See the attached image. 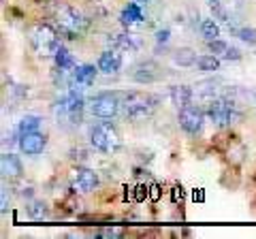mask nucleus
<instances>
[{"mask_svg":"<svg viewBox=\"0 0 256 239\" xmlns=\"http://www.w3.org/2000/svg\"><path fill=\"white\" fill-rule=\"evenodd\" d=\"M30 43L34 47V52L38 56H56L60 50V38L58 32L50 26V24H36L34 28L30 30Z\"/></svg>","mask_w":256,"mask_h":239,"instance_id":"f257e3e1","label":"nucleus"},{"mask_svg":"<svg viewBox=\"0 0 256 239\" xmlns=\"http://www.w3.org/2000/svg\"><path fill=\"white\" fill-rule=\"evenodd\" d=\"M56 22H58L60 32L66 34L68 38H77L79 34H84L86 28H88V20L77 9H73V6H68V4L58 6V11H56Z\"/></svg>","mask_w":256,"mask_h":239,"instance_id":"f03ea898","label":"nucleus"},{"mask_svg":"<svg viewBox=\"0 0 256 239\" xmlns=\"http://www.w3.org/2000/svg\"><path fill=\"white\" fill-rule=\"evenodd\" d=\"M207 118L210 122L216 126H230L242 120V114L237 111L235 102L233 100H226V98H216L207 105Z\"/></svg>","mask_w":256,"mask_h":239,"instance_id":"7ed1b4c3","label":"nucleus"},{"mask_svg":"<svg viewBox=\"0 0 256 239\" xmlns=\"http://www.w3.org/2000/svg\"><path fill=\"white\" fill-rule=\"evenodd\" d=\"M90 143L102 154H114L120 150V134L111 124H96L90 130Z\"/></svg>","mask_w":256,"mask_h":239,"instance_id":"20e7f679","label":"nucleus"},{"mask_svg":"<svg viewBox=\"0 0 256 239\" xmlns=\"http://www.w3.org/2000/svg\"><path fill=\"white\" fill-rule=\"evenodd\" d=\"M154 102L156 98L143 96V94H130V96H126V102H124L126 118L130 122H143V120H148L154 114V107H156Z\"/></svg>","mask_w":256,"mask_h":239,"instance_id":"39448f33","label":"nucleus"},{"mask_svg":"<svg viewBox=\"0 0 256 239\" xmlns=\"http://www.w3.org/2000/svg\"><path fill=\"white\" fill-rule=\"evenodd\" d=\"M90 111L96 118L111 120V118L118 116L120 100H118V96H114V94H109V92L96 94V96H92V100H90Z\"/></svg>","mask_w":256,"mask_h":239,"instance_id":"423d86ee","label":"nucleus"},{"mask_svg":"<svg viewBox=\"0 0 256 239\" xmlns=\"http://www.w3.org/2000/svg\"><path fill=\"white\" fill-rule=\"evenodd\" d=\"M178 122L184 130L188 134H198L203 130V122H205V116L201 109L192 107V105H186L180 109V116H178Z\"/></svg>","mask_w":256,"mask_h":239,"instance_id":"0eeeda50","label":"nucleus"},{"mask_svg":"<svg viewBox=\"0 0 256 239\" xmlns=\"http://www.w3.org/2000/svg\"><path fill=\"white\" fill-rule=\"evenodd\" d=\"M47 146V137L41 134L38 130L34 132H26V134H20V150L26 156H36L41 154Z\"/></svg>","mask_w":256,"mask_h":239,"instance_id":"6e6552de","label":"nucleus"},{"mask_svg":"<svg viewBox=\"0 0 256 239\" xmlns=\"http://www.w3.org/2000/svg\"><path fill=\"white\" fill-rule=\"evenodd\" d=\"M130 77H132V82H137V84H154L160 77V68L156 62H150V60L139 62V64L132 68Z\"/></svg>","mask_w":256,"mask_h":239,"instance_id":"1a4fd4ad","label":"nucleus"},{"mask_svg":"<svg viewBox=\"0 0 256 239\" xmlns=\"http://www.w3.org/2000/svg\"><path fill=\"white\" fill-rule=\"evenodd\" d=\"M73 186L79 192H92L98 186V173L92 169H77L73 178Z\"/></svg>","mask_w":256,"mask_h":239,"instance_id":"9d476101","label":"nucleus"},{"mask_svg":"<svg viewBox=\"0 0 256 239\" xmlns=\"http://www.w3.org/2000/svg\"><path fill=\"white\" fill-rule=\"evenodd\" d=\"M120 68H122V56L114 50H107L100 54L98 58V70L105 75H116L120 73Z\"/></svg>","mask_w":256,"mask_h":239,"instance_id":"9b49d317","label":"nucleus"},{"mask_svg":"<svg viewBox=\"0 0 256 239\" xmlns=\"http://www.w3.org/2000/svg\"><path fill=\"white\" fill-rule=\"evenodd\" d=\"M0 173H2V178H20L22 160L15 154H2V158H0Z\"/></svg>","mask_w":256,"mask_h":239,"instance_id":"f8f14e48","label":"nucleus"},{"mask_svg":"<svg viewBox=\"0 0 256 239\" xmlns=\"http://www.w3.org/2000/svg\"><path fill=\"white\" fill-rule=\"evenodd\" d=\"M96 79V68L92 64H79L73 68V82L79 86H92Z\"/></svg>","mask_w":256,"mask_h":239,"instance_id":"ddd939ff","label":"nucleus"},{"mask_svg":"<svg viewBox=\"0 0 256 239\" xmlns=\"http://www.w3.org/2000/svg\"><path fill=\"white\" fill-rule=\"evenodd\" d=\"M171 100H173V105H178L180 109L190 105L192 102V88H188V86H173L171 88Z\"/></svg>","mask_w":256,"mask_h":239,"instance_id":"4468645a","label":"nucleus"},{"mask_svg":"<svg viewBox=\"0 0 256 239\" xmlns=\"http://www.w3.org/2000/svg\"><path fill=\"white\" fill-rule=\"evenodd\" d=\"M120 20H122L124 24H139L143 20V13L139 9V2H134V0H132V2H128L124 6L122 15H120Z\"/></svg>","mask_w":256,"mask_h":239,"instance_id":"2eb2a0df","label":"nucleus"},{"mask_svg":"<svg viewBox=\"0 0 256 239\" xmlns=\"http://www.w3.org/2000/svg\"><path fill=\"white\" fill-rule=\"evenodd\" d=\"M114 45L120 47L124 52H137L139 50V41L134 34H114Z\"/></svg>","mask_w":256,"mask_h":239,"instance_id":"dca6fc26","label":"nucleus"},{"mask_svg":"<svg viewBox=\"0 0 256 239\" xmlns=\"http://www.w3.org/2000/svg\"><path fill=\"white\" fill-rule=\"evenodd\" d=\"M196 66H198V70H203V73H214V70L220 68V58L216 54L198 56V58H196Z\"/></svg>","mask_w":256,"mask_h":239,"instance_id":"f3484780","label":"nucleus"},{"mask_svg":"<svg viewBox=\"0 0 256 239\" xmlns=\"http://www.w3.org/2000/svg\"><path fill=\"white\" fill-rule=\"evenodd\" d=\"M173 62L180 66H192V64H196V56L192 50H188V47H182V50L173 54Z\"/></svg>","mask_w":256,"mask_h":239,"instance_id":"a211bd4d","label":"nucleus"},{"mask_svg":"<svg viewBox=\"0 0 256 239\" xmlns=\"http://www.w3.org/2000/svg\"><path fill=\"white\" fill-rule=\"evenodd\" d=\"M38 126H41V118L38 116H24L18 122V132L20 134L34 132V130H38Z\"/></svg>","mask_w":256,"mask_h":239,"instance_id":"6ab92c4d","label":"nucleus"},{"mask_svg":"<svg viewBox=\"0 0 256 239\" xmlns=\"http://www.w3.org/2000/svg\"><path fill=\"white\" fill-rule=\"evenodd\" d=\"M56 58V66H58L60 70H73L75 68V60H73V56H70L64 47H60L58 54L54 56Z\"/></svg>","mask_w":256,"mask_h":239,"instance_id":"aec40b11","label":"nucleus"},{"mask_svg":"<svg viewBox=\"0 0 256 239\" xmlns=\"http://www.w3.org/2000/svg\"><path fill=\"white\" fill-rule=\"evenodd\" d=\"M201 34L207 38V43L216 41V38L220 36V26H218V24H216L214 20H203V22H201Z\"/></svg>","mask_w":256,"mask_h":239,"instance_id":"412c9836","label":"nucleus"},{"mask_svg":"<svg viewBox=\"0 0 256 239\" xmlns=\"http://www.w3.org/2000/svg\"><path fill=\"white\" fill-rule=\"evenodd\" d=\"M28 216H30L32 220H43V218L47 216V207H45V203H41V201H32V203L28 205Z\"/></svg>","mask_w":256,"mask_h":239,"instance_id":"4be33fe9","label":"nucleus"},{"mask_svg":"<svg viewBox=\"0 0 256 239\" xmlns=\"http://www.w3.org/2000/svg\"><path fill=\"white\" fill-rule=\"evenodd\" d=\"M237 36L242 38L244 43H248V45H256V30L254 28H239Z\"/></svg>","mask_w":256,"mask_h":239,"instance_id":"5701e85b","label":"nucleus"},{"mask_svg":"<svg viewBox=\"0 0 256 239\" xmlns=\"http://www.w3.org/2000/svg\"><path fill=\"white\" fill-rule=\"evenodd\" d=\"M210 52L212 54H216V56H226V52H228V45L224 43V41H220V38H216V41H210Z\"/></svg>","mask_w":256,"mask_h":239,"instance_id":"b1692460","label":"nucleus"},{"mask_svg":"<svg viewBox=\"0 0 256 239\" xmlns=\"http://www.w3.org/2000/svg\"><path fill=\"white\" fill-rule=\"evenodd\" d=\"M148 196H150V188L148 186H137V188H134V201H137V203L146 201Z\"/></svg>","mask_w":256,"mask_h":239,"instance_id":"393cba45","label":"nucleus"},{"mask_svg":"<svg viewBox=\"0 0 256 239\" xmlns=\"http://www.w3.org/2000/svg\"><path fill=\"white\" fill-rule=\"evenodd\" d=\"M98 235H100V237H120V235H122V230H120V228H114V226H109V228H102Z\"/></svg>","mask_w":256,"mask_h":239,"instance_id":"a878e982","label":"nucleus"},{"mask_svg":"<svg viewBox=\"0 0 256 239\" xmlns=\"http://www.w3.org/2000/svg\"><path fill=\"white\" fill-rule=\"evenodd\" d=\"M224 60H242V52L237 50V47H228L226 56H224Z\"/></svg>","mask_w":256,"mask_h":239,"instance_id":"bb28decb","label":"nucleus"},{"mask_svg":"<svg viewBox=\"0 0 256 239\" xmlns=\"http://www.w3.org/2000/svg\"><path fill=\"white\" fill-rule=\"evenodd\" d=\"M156 41L158 43H166V41H169V30H158V32H156Z\"/></svg>","mask_w":256,"mask_h":239,"instance_id":"cd10ccee","label":"nucleus"},{"mask_svg":"<svg viewBox=\"0 0 256 239\" xmlns=\"http://www.w3.org/2000/svg\"><path fill=\"white\" fill-rule=\"evenodd\" d=\"M160 196V186H150V198H152V201H156V198Z\"/></svg>","mask_w":256,"mask_h":239,"instance_id":"c85d7f7f","label":"nucleus"},{"mask_svg":"<svg viewBox=\"0 0 256 239\" xmlns=\"http://www.w3.org/2000/svg\"><path fill=\"white\" fill-rule=\"evenodd\" d=\"M6 210H9V198H6V188H2V207H0V212L6 214Z\"/></svg>","mask_w":256,"mask_h":239,"instance_id":"c756f323","label":"nucleus"},{"mask_svg":"<svg viewBox=\"0 0 256 239\" xmlns=\"http://www.w3.org/2000/svg\"><path fill=\"white\" fill-rule=\"evenodd\" d=\"M175 190V192H173V196H175V201H182V198H184V192H182V186L180 188H173Z\"/></svg>","mask_w":256,"mask_h":239,"instance_id":"7c9ffc66","label":"nucleus"},{"mask_svg":"<svg viewBox=\"0 0 256 239\" xmlns=\"http://www.w3.org/2000/svg\"><path fill=\"white\" fill-rule=\"evenodd\" d=\"M207 2H210V6L214 9V6H220L222 4V0H207Z\"/></svg>","mask_w":256,"mask_h":239,"instance_id":"2f4dec72","label":"nucleus"},{"mask_svg":"<svg viewBox=\"0 0 256 239\" xmlns=\"http://www.w3.org/2000/svg\"><path fill=\"white\" fill-rule=\"evenodd\" d=\"M134 2H139V4H146V2H148V0H134Z\"/></svg>","mask_w":256,"mask_h":239,"instance_id":"473e14b6","label":"nucleus"}]
</instances>
